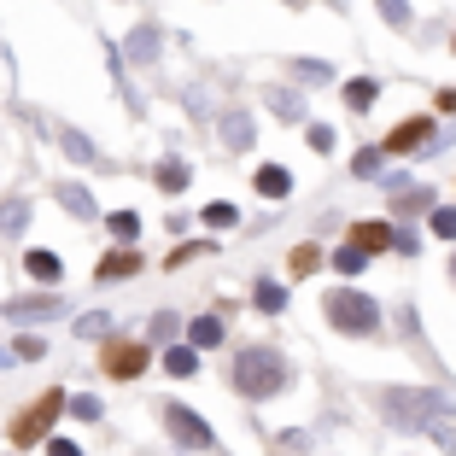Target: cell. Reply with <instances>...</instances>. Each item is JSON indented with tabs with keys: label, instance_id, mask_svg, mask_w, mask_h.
Masks as SVG:
<instances>
[{
	"label": "cell",
	"instance_id": "cell-31",
	"mask_svg": "<svg viewBox=\"0 0 456 456\" xmlns=\"http://www.w3.org/2000/svg\"><path fill=\"white\" fill-rule=\"evenodd\" d=\"M380 6V18H387L392 29H410V0H375Z\"/></svg>",
	"mask_w": 456,
	"mask_h": 456
},
{
	"label": "cell",
	"instance_id": "cell-27",
	"mask_svg": "<svg viewBox=\"0 0 456 456\" xmlns=\"http://www.w3.org/2000/svg\"><path fill=\"white\" fill-rule=\"evenodd\" d=\"M428 228H433V234H439V240H451V246H456V205H433Z\"/></svg>",
	"mask_w": 456,
	"mask_h": 456
},
{
	"label": "cell",
	"instance_id": "cell-26",
	"mask_svg": "<svg viewBox=\"0 0 456 456\" xmlns=\"http://www.w3.org/2000/svg\"><path fill=\"white\" fill-rule=\"evenodd\" d=\"M380 170H387V152H380V147H362L357 159H351V175H357V182H375Z\"/></svg>",
	"mask_w": 456,
	"mask_h": 456
},
{
	"label": "cell",
	"instance_id": "cell-28",
	"mask_svg": "<svg viewBox=\"0 0 456 456\" xmlns=\"http://www.w3.org/2000/svg\"><path fill=\"white\" fill-rule=\"evenodd\" d=\"M70 416H77L82 428H88V421H100V416H106V403H100L94 392H77V398H70Z\"/></svg>",
	"mask_w": 456,
	"mask_h": 456
},
{
	"label": "cell",
	"instance_id": "cell-32",
	"mask_svg": "<svg viewBox=\"0 0 456 456\" xmlns=\"http://www.w3.org/2000/svg\"><path fill=\"white\" fill-rule=\"evenodd\" d=\"M200 252H216V246H211V240H188V246H175V252L164 257V264H170V269H182V264H193Z\"/></svg>",
	"mask_w": 456,
	"mask_h": 456
},
{
	"label": "cell",
	"instance_id": "cell-15",
	"mask_svg": "<svg viewBox=\"0 0 456 456\" xmlns=\"http://www.w3.org/2000/svg\"><path fill=\"white\" fill-rule=\"evenodd\" d=\"M252 188H257V200H287V193H293V170H287V164H257Z\"/></svg>",
	"mask_w": 456,
	"mask_h": 456
},
{
	"label": "cell",
	"instance_id": "cell-42",
	"mask_svg": "<svg viewBox=\"0 0 456 456\" xmlns=\"http://www.w3.org/2000/svg\"><path fill=\"white\" fill-rule=\"evenodd\" d=\"M12 362H18V357H12V351H6V346H0V369H12Z\"/></svg>",
	"mask_w": 456,
	"mask_h": 456
},
{
	"label": "cell",
	"instance_id": "cell-6",
	"mask_svg": "<svg viewBox=\"0 0 456 456\" xmlns=\"http://www.w3.org/2000/svg\"><path fill=\"white\" fill-rule=\"evenodd\" d=\"M152 369L147 339H100V375L106 380H141Z\"/></svg>",
	"mask_w": 456,
	"mask_h": 456
},
{
	"label": "cell",
	"instance_id": "cell-45",
	"mask_svg": "<svg viewBox=\"0 0 456 456\" xmlns=\"http://www.w3.org/2000/svg\"><path fill=\"white\" fill-rule=\"evenodd\" d=\"M451 47H456V36H451Z\"/></svg>",
	"mask_w": 456,
	"mask_h": 456
},
{
	"label": "cell",
	"instance_id": "cell-33",
	"mask_svg": "<svg viewBox=\"0 0 456 456\" xmlns=\"http://www.w3.org/2000/svg\"><path fill=\"white\" fill-rule=\"evenodd\" d=\"M362 264H369V257H362L357 246H339V252H334V269H339V275H362Z\"/></svg>",
	"mask_w": 456,
	"mask_h": 456
},
{
	"label": "cell",
	"instance_id": "cell-5",
	"mask_svg": "<svg viewBox=\"0 0 456 456\" xmlns=\"http://www.w3.org/2000/svg\"><path fill=\"white\" fill-rule=\"evenodd\" d=\"M159 421H164V433H170L182 451H200V456H216V433H211V421L200 416V410H188L182 398H164L159 403Z\"/></svg>",
	"mask_w": 456,
	"mask_h": 456
},
{
	"label": "cell",
	"instance_id": "cell-18",
	"mask_svg": "<svg viewBox=\"0 0 456 456\" xmlns=\"http://www.w3.org/2000/svg\"><path fill=\"white\" fill-rule=\"evenodd\" d=\"M59 152H65L70 164H94V159H100V147L77 129V123H59Z\"/></svg>",
	"mask_w": 456,
	"mask_h": 456
},
{
	"label": "cell",
	"instance_id": "cell-23",
	"mask_svg": "<svg viewBox=\"0 0 456 456\" xmlns=\"http://www.w3.org/2000/svg\"><path fill=\"white\" fill-rule=\"evenodd\" d=\"M164 375H170V380L200 375V351H193V346H170V351H164Z\"/></svg>",
	"mask_w": 456,
	"mask_h": 456
},
{
	"label": "cell",
	"instance_id": "cell-4",
	"mask_svg": "<svg viewBox=\"0 0 456 456\" xmlns=\"http://www.w3.org/2000/svg\"><path fill=\"white\" fill-rule=\"evenodd\" d=\"M65 410H70V392H65V387H47L41 398H29L24 410L6 421V439H12V451H36V444H47Z\"/></svg>",
	"mask_w": 456,
	"mask_h": 456
},
{
	"label": "cell",
	"instance_id": "cell-25",
	"mask_svg": "<svg viewBox=\"0 0 456 456\" xmlns=\"http://www.w3.org/2000/svg\"><path fill=\"white\" fill-rule=\"evenodd\" d=\"M106 228H111V240H118V246H134V240H141V211H111Z\"/></svg>",
	"mask_w": 456,
	"mask_h": 456
},
{
	"label": "cell",
	"instance_id": "cell-44",
	"mask_svg": "<svg viewBox=\"0 0 456 456\" xmlns=\"http://www.w3.org/2000/svg\"><path fill=\"white\" fill-rule=\"evenodd\" d=\"M451 281H456V252H451Z\"/></svg>",
	"mask_w": 456,
	"mask_h": 456
},
{
	"label": "cell",
	"instance_id": "cell-1",
	"mask_svg": "<svg viewBox=\"0 0 456 456\" xmlns=\"http://www.w3.org/2000/svg\"><path fill=\"white\" fill-rule=\"evenodd\" d=\"M228 387L246 403H269V398H281V392H293V362L275 346H240L234 362H228Z\"/></svg>",
	"mask_w": 456,
	"mask_h": 456
},
{
	"label": "cell",
	"instance_id": "cell-30",
	"mask_svg": "<svg viewBox=\"0 0 456 456\" xmlns=\"http://www.w3.org/2000/svg\"><path fill=\"white\" fill-rule=\"evenodd\" d=\"M12 357H18V362H36V357H47V339H41V334H18Z\"/></svg>",
	"mask_w": 456,
	"mask_h": 456
},
{
	"label": "cell",
	"instance_id": "cell-19",
	"mask_svg": "<svg viewBox=\"0 0 456 456\" xmlns=\"http://www.w3.org/2000/svg\"><path fill=\"white\" fill-rule=\"evenodd\" d=\"M339 94H346V111L369 118V111H375V100H380V82H375V77H351L346 88H339Z\"/></svg>",
	"mask_w": 456,
	"mask_h": 456
},
{
	"label": "cell",
	"instance_id": "cell-24",
	"mask_svg": "<svg viewBox=\"0 0 456 456\" xmlns=\"http://www.w3.org/2000/svg\"><path fill=\"white\" fill-rule=\"evenodd\" d=\"M293 70L298 82H310V88H328V82H334V65H328V59H293Z\"/></svg>",
	"mask_w": 456,
	"mask_h": 456
},
{
	"label": "cell",
	"instance_id": "cell-22",
	"mask_svg": "<svg viewBox=\"0 0 456 456\" xmlns=\"http://www.w3.org/2000/svg\"><path fill=\"white\" fill-rule=\"evenodd\" d=\"M252 305L264 310V316H281V310H287V287H281V281H269V275H257V287H252Z\"/></svg>",
	"mask_w": 456,
	"mask_h": 456
},
{
	"label": "cell",
	"instance_id": "cell-21",
	"mask_svg": "<svg viewBox=\"0 0 456 456\" xmlns=\"http://www.w3.org/2000/svg\"><path fill=\"white\" fill-rule=\"evenodd\" d=\"M264 106L275 111L281 123H305V94H293V88H269V94H264Z\"/></svg>",
	"mask_w": 456,
	"mask_h": 456
},
{
	"label": "cell",
	"instance_id": "cell-7",
	"mask_svg": "<svg viewBox=\"0 0 456 456\" xmlns=\"http://www.w3.org/2000/svg\"><path fill=\"white\" fill-rule=\"evenodd\" d=\"M0 316H6V322H53V316H65V293L6 298V305H0Z\"/></svg>",
	"mask_w": 456,
	"mask_h": 456
},
{
	"label": "cell",
	"instance_id": "cell-12",
	"mask_svg": "<svg viewBox=\"0 0 456 456\" xmlns=\"http://www.w3.org/2000/svg\"><path fill=\"white\" fill-rule=\"evenodd\" d=\"M141 264H147V257H141V246H111V252L94 264V281H123V275H141Z\"/></svg>",
	"mask_w": 456,
	"mask_h": 456
},
{
	"label": "cell",
	"instance_id": "cell-40",
	"mask_svg": "<svg viewBox=\"0 0 456 456\" xmlns=\"http://www.w3.org/2000/svg\"><path fill=\"white\" fill-rule=\"evenodd\" d=\"M47 456H82L77 439H47Z\"/></svg>",
	"mask_w": 456,
	"mask_h": 456
},
{
	"label": "cell",
	"instance_id": "cell-13",
	"mask_svg": "<svg viewBox=\"0 0 456 456\" xmlns=\"http://www.w3.org/2000/svg\"><path fill=\"white\" fill-rule=\"evenodd\" d=\"M53 200L65 205V216H77V223H94V216H100L94 188H82V182H59V188H53Z\"/></svg>",
	"mask_w": 456,
	"mask_h": 456
},
{
	"label": "cell",
	"instance_id": "cell-11",
	"mask_svg": "<svg viewBox=\"0 0 456 456\" xmlns=\"http://www.w3.org/2000/svg\"><path fill=\"white\" fill-rule=\"evenodd\" d=\"M252 129H257V123H252V111H246V106H228L223 118H216V134H223L228 152H252Z\"/></svg>",
	"mask_w": 456,
	"mask_h": 456
},
{
	"label": "cell",
	"instance_id": "cell-2",
	"mask_svg": "<svg viewBox=\"0 0 456 456\" xmlns=\"http://www.w3.org/2000/svg\"><path fill=\"white\" fill-rule=\"evenodd\" d=\"M375 403H380V416H387L398 433H433V428H444L451 410H456L439 387H380Z\"/></svg>",
	"mask_w": 456,
	"mask_h": 456
},
{
	"label": "cell",
	"instance_id": "cell-36",
	"mask_svg": "<svg viewBox=\"0 0 456 456\" xmlns=\"http://www.w3.org/2000/svg\"><path fill=\"white\" fill-rule=\"evenodd\" d=\"M305 141L316 152H334V129H328V123H305Z\"/></svg>",
	"mask_w": 456,
	"mask_h": 456
},
{
	"label": "cell",
	"instance_id": "cell-20",
	"mask_svg": "<svg viewBox=\"0 0 456 456\" xmlns=\"http://www.w3.org/2000/svg\"><path fill=\"white\" fill-rule=\"evenodd\" d=\"M152 182H159V193H170V200H175V193H188L193 170H188V164H182V159H164L159 170H152Z\"/></svg>",
	"mask_w": 456,
	"mask_h": 456
},
{
	"label": "cell",
	"instance_id": "cell-9",
	"mask_svg": "<svg viewBox=\"0 0 456 456\" xmlns=\"http://www.w3.org/2000/svg\"><path fill=\"white\" fill-rule=\"evenodd\" d=\"M392 240H398V228H392L387 216H375V223L362 216V223H351V228H346V246H357L362 257H380V252H392Z\"/></svg>",
	"mask_w": 456,
	"mask_h": 456
},
{
	"label": "cell",
	"instance_id": "cell-43",
	"mask_svg": "<svg viewBox=\"0 0 456 456\" xmlns=\"http://www.w3.org/2000/svg\"><path fill=\"white\" fill-rule=\"evenodd\" d=\"M287 6H293V12H305V6H310V0H287Z\"/></svg>",
	"mask_w": 456,
	"mask_h": 456
},
{
	"label": "cell",
	"instance_id": "cell-34",
	"mask_svg": "<svg viewBox=\"0 0 456 456\" xmlns=\"http://www.w3.org/2000/svg\"><path fill=\"white\" fill-rule=\"evenodd\" d=\"M234 223H240L234 205H205V228H234Z\"/></svg>",
	"mask_w": 456,
	"mask_h": 456
},
{
	"label": "cell",
	"instance_id": "cell-17",
	"mask_svg": "<svg viewBox=\"0 0 456 456\" xmlns=\"http://www.w3.org/2000/svg\"><path fill=\"white\" fill-rule=\"evenodd\" d=\"M24 275H29V281L59 287V281H65V264H59V252H41V246H29V252H24Z\"/></svg>",
	"mask_w": 456,
	"mask_h": 456
},
{
	"label": "cell",
	"instance_id": "cell-37",
	"mask_svg": "<svg viewBox=\"0 0 456 456\" xmlns=\"http://www.w3.org/2000/svg\"><path fill=\"white\" fill-rule=\"evenodd\" d=\"M428 205H433V188H403L398 211H428Z\"/></svg>",
	"mask_w": 456,
	"mask_h": 456
},
{
	"label": "cell",
	"instance_id": "cell-41",
	"mask_svg": "<svg viewBox=\"0 0 456 456\" xmlns=\"http://www.w3.org/2000/svg\"><path fill=\"white\" fill-rule=\"evenodd\" d=\"M433 106H439V111H451V118H456V88H439V100H433Z\"/></svg>",
	"mask_w": 456,
	"mask_h": 456
},
{
	"label": "cell",
	"instance_id": "cell-29",
	"mask_svg": "<svg viewBox=\"0 0 456 456\" xmlns=\"http://www.w3.org/2000/svg\"><path fill=\"white\" fill-rule=\"evenodd\" d=\"M100 334H111V316H106V310H88V316H77V339H100Z\"/></svg>",
	"mask_w": 456,
	"mask_h": 456
},
{
	"label": "cell",
	"instance_id": "cell-3",
	"mask_svg": "<svg viewBox=\"0 0 456 456\" xmlns=\"http://www.w3.org/2000/svg\"><path fill=\"white\" fill-rule=\"evenodd\" d=\"M322 322L334 328V334L346 339H380V298L375 293H362V287H334V293H322Z\"/></svg>",
	"mask_w": 456,
	"mask_h": 456
},
{
	"label": "cell",
	"instance_id": "cell-10",
	"mask_svg": "<svg viewBox=\"0 0 456 456\" xmlns=\"http://www.w3.org/2000/svg\"><path fill=\"white\" fill-rule=\"evenodd\" d=\"M164 53V29L152 24V18H141V24L123 36V59H134V65H159Z\"/></svg>",
	"mask_w": 456,
	"mask_h": 456
},
{
	"label": "cell",
	"instance_id": "cell-16",
	"mask_svg": "<svg viewBox=\"0 0 456 456\" xmlns=\"http://www.w3.org/2000/svg\"><path fill=\"white\" fill-rule=\"evenodd\" d=\"M188 346H193V351L228 346V322H223V316H193V322H188Z\"/></svg>",
	"mask_w": 456,
	"mask_h": 456
},
{
	"label": "cell",
	"instance_id": "cell-38",
	"mask_svg": "<svg viewBox=\"0 0 456 456\" xmlns=\"http://www.w3.org/2000/svg\"><path fill=\"white\" fill-rule=\"evenodd\" d=\"M175 328H182V316H175V310H159L147 334H152V339H164V334H175Z\"/></svg>",
	"mask_w": 456,
	"mask_h": 456
},
{
	"label": "cell",
	"instance_id": "cell-8",
	"mask_svg": "<svg viewBox=\"0 0 456 456\" xmlns=\"http://www.w3.org/2000/svg\"><path fill=\"white\" fill-rule=\"evenodd\" d=\"M428 141H433V118H403L398 129L380 141V152H392V159H416Z\"/></svg>",
	"mask_w": 456,
	"mask_h": 456
},
{
	"label": "cell",
	"instance_id": "cell-35",
	"mask_svg": "<svg viewBox=\"0 0 456 456\" xmlns=\"http://www.w3.org/2000/svg\"><path fill=\"white\" fill-rule=\"evenodd\" d=\"M316 264H322L316 246H293V275H316Z\"/></svg>",
	"mask_w": 456,
	"mask_h": 456
},
{
	"label": "cell",
	"instance_id": "cell-39",
	"mask_svg": "<svg viewBox=\"0 0 456 456\" xmlns=\"http://www.w3.org/2000/svg\"><path fill=\"white\" fill-rule=\"evenodd\" d=\"M392 252H398V257H416V252H421V240L410 234V228H398V240H392Z\"/></svg>",
	"mask_w": 456,
	"mask_h": 456
},
{
	"label": "cell",
	"instance_id": "cell-14",
	"mask_svg": "<svg viewBox=\"0 0 456 456\" xmlns=\"http://www.w3.org/2000/svg\"><path fill=\"white\" fill-rule=\"evenodd\" d=\"M29 216H36V200H24V193H12V200H0V234H6V240H24Z\"/></svg>",
	"mask_w": 456,
	"mask_h": 456
}]
</instances>
